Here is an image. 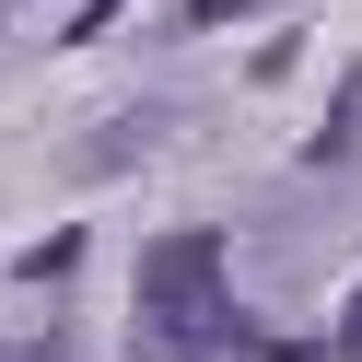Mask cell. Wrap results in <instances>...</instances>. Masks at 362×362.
<instances>
[{"label":"cell","instance_id":"obj_2","mask_svg":"<svg viewBox=\"0 0 362 362\" xmlns=\"http://www.w3.org/2000/svg\"><path fill=\"white\" fill-rule=\"evenodd\" d=\"M0 362H59V327H35V339H0Z\"/></svg>","mask_w":362,"mask_h":362},{"label":"cell","instance_id":"obj_1","mask_svg":"<svg viewBox=\"0 0 362 362\" xmlns=\"http://www.w3.org/2000/svg\"><path fill=\"white\" fill-rule=\"evenodd\" d=\"M141 339H152V351H187V362L257 339V327L234 315V292H222V234H211V222L141 245Z\"/></svg>","mask_w":362,"mask_h":362},{"label":"cell","instance_id":"obj_3","mask_svg":"<svg viewBox=\"0 0 362 362\" xmlns=\"http://www.w3.org/2000/svg\"><path fill=\"white\" fill-rule=\"evenodd\" d=\"M339 362H362V281H351V304H339Z\"/></svg>","mask_w":362,"mask_h":362}]
</instances>
